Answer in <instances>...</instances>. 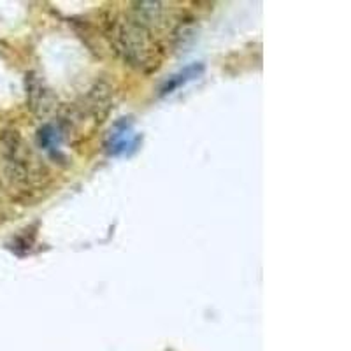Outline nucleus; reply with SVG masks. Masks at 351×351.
<instances>
[{"label":"nucleus","mask_w":351,"mask_h":351,"mask_svg":"<svg viewBox=\"0 0 351 351\" xmlns=\"http://www.w3.org/2000/svg\"><path fill=\"white\" fill-rule=\"evenodd\" d=\"M108 39L121 60L137 71L152 72L160 67L162 48L155 36L132 16H114L106 27Z\"/></svg>","instance_id":"nucleus-1"},{"label":"nucleus","mask_w":351,"mask_h":351,"mask_svg":"<svg viewBox=\"0 0 351 351\" xmlns=\"http://www.w3.org/2000/svg\"><path fill=\"white\" fill-rule=\"evenodd\" d=\"M84 111L92 116L95 123H102L111 109V88L106 83H97L84 99Z\"/></svg>","instance_id":"nucleus-5"},{"label":"nucleus","mask_w":351,"mask_h":351,"mask_svg":"<svg viewBox=\"0 0 351 351\" xmlns=\"http://www.w3.org/2000/svg\"><path fill=\"white\" fill-rule=\"evenodd\" d=\"M0 156L4 164L5 178L20 192H34V188L43 186V181L48 178L46 169L39 164V160L34 158L18 132L8 130L2 134Z\"/></svg>","instance_id":"nucleus-2"},{"label":"nucleus","mask_w":351,"mask_h":351,"mask_svg":"<svg viewBox=\"0 0 351 351\" xmlns=\"http://www.w3.org/2000/svg\"><path fill=\"white\" fill-rule=\"evenodd\" d=\"M132 18L153 32L167 23V8L162 2H136L132 4Z\"/></svg>","instance_id":"nucleus-4"},{"label":"nucleus","mask_w":351,"mask_h":351,"mask_svg":"<svg viewBox=\"0 0 351 351\" xmlns=\"http://www.w3.org/2000/svg\"><path fill=\"white\" fill-rule=\"evenodd\" d=\"M199 71H202V69H199ZM199 71H197V65H193V67L186 69L184 72H181V74H178V76L171 77V81H167V84H165L164 88H162V93H171L174 88L181 86V81H188L192 80V77H195L197 74H199Z\"/></svg>","instance_id":"nucleus-6"},{"label":"nucleus","mask_w":351,"mask_h":351,"mask_svg":"<svg viewBox=\"0 0 351 351\" xmlns=\"http://www.w3.org/2000/svg\"><path fill=\"white\" fill-rule=\"evenodd\" d=\"M27 95L30 109H32L34 114H37L39 118L48 116L49 112L55 109L56 102L51 90H49V88L44 84V81H40L36 74L27 76Z\"/></svg>","instance_id":"nucleus-3"}]
</instances>
